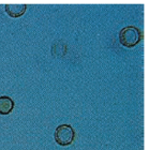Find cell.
<instances>
[{
    "instance_id": "6da1fadb",
    "label": "cell",
    "mask_w": 149,
    "mask_h": 150,
    "mask_svg": "<svg viewBox=\"0 0 149 150\" xmlns=\"http://www.w3.org/2000/svg\"><path fill=\"white\" fill-rule=\"evenodd\" d=\"M143 38V33L137 27L127 26L119 32V42L124 47H133L138 44Z\"/></svg>"
},
{
    "instance_id": "7a4b0ae2",
    "label": "cell",
    "mask_w": 149,
    "mask_h": 150,
    "mask_svg": "<svg viewBox=\"0 0 149 150\" xmlns=\"http://www.w3.org/2000/svg\"><path fill=\"white\" fill-rule=\"evenodd\" d=\"M55 141L60 146H69L74 141L75 131L70 125H60L55 130Z\"/></svg>"
},
{
    "instance_id": "3957f363",
    "label": "cell",
    "mask_w": 149,
    "mask_h": 150,
    "mask_svg": "<svg viewBox=\"0 0 149 150\" xmlns=\"http://www.w3.org/2000/svg\"><path fill=\"white\" fill-rule=\"evenodd\" d=\"M27 9V4H18V3H9L4 6V10L8 15L11 17H19L25 13Z\"/></svg>"
},
{
    "instance_id": "277c9868",
    "label": "cell",
    "mask_w": 149,
    "mask_h": 150,
    "mask_svg": "<svg viewBox=\"0 0 149 150\" xmlns=\"http://www.w3.org/2000/svg\"><path fill=\"white\" fill-rule=\"evenodd\" d=\"M14 108V101L10 97H0V115H9Z\"/></svg>"
}]
</instances>
